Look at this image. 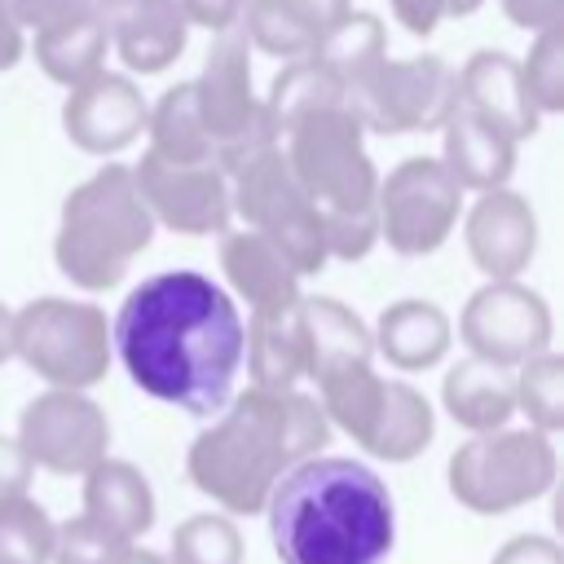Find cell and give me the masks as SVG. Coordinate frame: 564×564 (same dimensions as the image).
<instances>
[{"mask_svg":"<svg viewBox=\"0 0 564 564\" xmlns=\"http://www.w3.org/2000/svg\"><path fill=\"white\" fill-rule=\"evenodd\" d=\"M392 18L410 31V35H432L436 22L445 18V0H388Z\"/></svg>","mask_w":564,"mask_h":564,"instance_id":"42","label":"cell"},{"mask_svg":"<svg viewBox=\"0 0 564 564\" xmlns=\"http://www.w3.org/2000/svg\"><path fill=\"white\" fill-rule=\"evenodd\" d=\"M441 132H445L441 167L458 181V189H476V194L507 189V176L516 172V141L507 132H498L458 101L441 123Z\"/></svg>","mask_w":564,"mask_h":564,"instance_id":"19","label":"cell"},{"mask_svg":"<svg viewBox=\"0 0 564 564\" xmlns=\"http://www.w3.org/2000/svg\"><path fill=\"white\" fill-rule=\"evenodd\" d=\"M264 511L282 564H383L397 542L392 494L357 458L317 454L291 467Z\"/></svg>","mask_w":564,"mask_h":564,"instance_id":"3","label":"cell"},{"mask_svg":"<svg viewBox=\"0 0 564 564\" xmlns=\"http://www.w3.org/2000/svg\"><path fill=\"white\" fill-rule=\"evenodd\" d=\"M132 185L154 225L185 238L229 234L234 198H229V176L220 167H176L145 150L141 163L132 167Z\"/></svg>","mask_w":564,"mask_h":564,"instance_id":"14","label":"cell"},{"mask_svg":"<svg viewBox=\"0 0 564 564\" xmlns=\"http://www.w3.org/2000/svg\"><path fill=\"white\" fill-rule=\"evenodd\" d=\"M9 9H13V18H18V26L26 31H44V26H53V22H66V18H79V13H88L93 9V0H9Z\"/></svg>","mask_w":564,"mask_h":564,"instance_id":"38","label":"cell"},{"mask_svg":"<svg viewBox=\"0 0 564 564\" xmlns=\"http://www.w3.org/2000/svg\"><path fill=\"white\" fill-rule=\"evenodd\" d=\"M489 564H564V551L546 533H516L494 551Z\"/></svg>","mask_w":564,"mask_h":564,"instance_id":"37","label":"cell"},{"mask_svg":"<svg viewBox=\"0 0 564 564\" xmlns=\"http://www.w3.org/2000/svg\"><path fill=\"white\" fill-rule=\"evenodd\" d=\"M313 62H322L344 88L357 84L366 70H375L383 57H388V31H383V18L379 13H366V9H348L339 22H330L313 53Z\"/></svg>","mask_w":564,"mask_h":564,"instance_id":"29","label":"cell"},{"mask_svg":"<svg viewBox=\"0 0 564 564\" xmlns=\"http://www.w3.org/2000/svg\"><path fill=\"white\" fill-rule=\"evenodd\" d=\"M154 220L132 185V167L106 163L88 181H79L57 220L53 260L62 278L84 291H110L128 278L132 260L150 247Z\"/></svg>","mask_w":564,"mask_h":564,"instance_id":"5","label":"cell"},{"mask_svg":"<svg viewBox=\"0 0 564 564\" xmlns=\"http://www.w3.org/2000/svg\"><path fill=\"white\" fill-rule=\"evenodd\" d=\"M57 524L35 498L0 502V564H53Z\"/></svg>","mask_w":564,"mask_h":564,"instance_id":"35","label":"cell"},{"mask_svg":"<svg viewBox=\"0 0 564 564\" xmlns=\"http://www.w3.org/2000/svg\"><path fill=\"white\" fill-rule=\"evenodd\" d=\"M300 326H304V379L313 383H322L335 370L366 366L375 357L370 326L335 295H304Z\"/></svg>","mask_w":564,"mask_h":564,"instance_id":"20","label":"cell"},{"mask_svg":"<svg viewBox=\"0 0 564 564\" xmlns=\"http://www.w3.org/2000/svg\"><path fill=\"white\" fill-rule=\"evenodd\" d=\"M291 4H295V9H300V13H304L313 26H317V35H322L330 22H339V18L352 9V0H291Z\"/></svg>","mask_w":564,"mask_h":564,"instance_id":"44","label":"cell"},{"mask_svg":"<svg viewBox=\"0 0 564 564\" xmlns=\"http://www.w3.org/2000/svg\"><path fill=\"white\" fill-rule=\"evenodd\" d=\"M110 352L145 397L212 419L242 370V313L212 278L167 269L128 291L110 322Z\"/></svg>","mask_w":564,"mask_h":564,"instance_id":"1","label":"cell"},{"mask_svg":"<svg viewBox=\"0 0 564 564\" xmlns=\"http://www.w3.org/2000/svg\"><path fill=\"white\" fill-rule=\"evenodd\" d=\"M432 436H436V414H432L427 397L401 379H388L383 405H379L361 449L383 463H410L432 445Z\"/></svg>","mask_w":564,"mask_h":564,"instance_id":"26","label":"cell"},{"mask_svg":"<svg viewBox=\"0 0 564 564\" xmlns=\"http://www.w3.org/2000/svg\"><path fill=\"white\" fill-rule=\"evenodd\" d=\"M441 401L458 427H467L471 436H489V432H502L516 414V379L494 361L463 357L458 366L445 370Z\"/></svg>","mask_w":564,"mask_h":564,"instance_id":"24","label":"cell"},{"mask_svg":"<svg viewBox=\"0 0 564 564\" xmlns=\"http://www.w3.org/2000/svg\"><path fill=\"white\" fill-rule=\"evenodd\" d=\"M485 0H445V18H467V13H476Z\"/></svg>","mask_w":564,"mask_h":564,"instance_id":"46","label":"cell"},{"mask_svg":"<svg viewBox=\"0 0 564 564\" xmlns=\"http://www.w3.org/2000/svg\"><path fill=\"white\" fill-rule=\"evenodd\" d=\"M53 564H167V555L145 551L137 542H123V538L106 533L101 524L75 516L66 524H57Z\"/></svg>","mask_w":564,"mask_h":564,"instance_id":"33","label":"cell"},{"mask_svg":"<svg viewBox=\"0 0 564 564\" xmlns=\"http://www.w3.org/2000/svg\"><path fill=\"white\" fill-rule=\"evenodd\" d=\"M516 410L529 419L533 432L551 436L564 427V361L560 352H538L516 366Z\"/></svg>","mask_w":564,"mask_h":564,"instance_id":"32","label":"cell"},{"mask_svg":"<svg viewBox=\"0 0 564 564\" xmlns=\"http://www.w3.org/2000/svg\"><path fill=\"white\" fill-rule=\"evenodd\" d=\"M22 53H26V31L18 26L9 0H0V70H13L22 62Z\"/></svg>","mask_w":564,"mask_h":564,"instance_id":"43","label":"cell"},{"mask_svg":"<svg viewBox=\"0 0 564 564\" xmlns=\"http://www.w3.org/2000/svg\"><path fill=\"white\" fill-rule=\"evenodd\" d=\"M167 564H242V533L220 511L185 516L172 529Z\"/></svg>","mask_w":564,"mask_h":564,"instance_id":"34","label":"cell"},{"mask_svg":"<svg viewBox=\"0 0 564 564\" xmlns=\"http://www.w3.org/2000/svg\"><path fill=\"white\" fill-rule=\"evenodd\" d=\"M463 212V189L458 181L441 167V159L414 154L397 163L388 176H379V238L397 256H432L445 247Z\"/></svg>","mask_w":564,"mask_h":564,"instance_id":"11","label":"cell"},{"mask_svg":"<svg viewBox=\"0 0 564 564\" xmlns=\"http://www.w3.org/2000/svg\"><path fill=\"white\" fill-rule=\"evenodd\" d=\"M18 445L31 467H44L53 476H84L110 449V419L88 392L48 388L22 405Z\"/></svg>","mask_w":564,"mask_h":564,"instance_id":"12","label":"cell"},{"mask_svg":"<svg viewBox=\"0 0 564 564\" xmlns=\"http://www.w3.org/2000/svg\"><path fill=\"white\" fill-rule=\"evenodd\" d=\"M13 357V308L0 304V366Z\"/></svg>","mask_w":564,"mask_h":564,"instance_id":"45","label":"cell"},{"mask_svg":"<svg viewBox=\"0 0 564 564\" xmlns=\"http://www.w3.org/2000/svg\"><path fill=\"white\" fill-rule=\"evenodd\" d=\"M282 137H286L282 159L300 194L322 220L326 256L361 260L379 238V216H375L379 172L366 154V141H361L366 132L339 106V110H322L295 123Z\"/></svg>","mask_w":564,"mask_h":564,"instance_id":"4","label":"cell"},{"mask_svg":"<svg viewBox=\"0 0 564 564\" xmlns=\"http://www.w3.org/2000/svg\"><path fill=\"white\" fill-rule=\"evenodd\" d=\"M145 115L150 106L141 88L119 70H101L88 84L70 88L62 106V128L84 154H119L145 132Z\"/></svg>","mask_w":564,"mask_h":564,"instance_id":"16","label":"cell"},{"mask_svg":"<svg viewBox=\"0 0 564 564\" xmlns=\"http://www.w3.org/2000/svg\"><path fill=\"white\" fill-rule=\"evenodd\" d=\"M242 35L269 57L300 62L317 44V26L291 0H247L242 4Z\"/></svg>","mask_w":564,"mask_h":564,"instance_id":"31","label":"cell"},{"mask_svg":"<svg viewBox=\"0 0 564 564\" xmlns=\"http://www.w3.org/2000/svg\"><path fill=\"white\" fill-rule=\"evenodd\" d=\"M93 13L123 66L137 75H159L185 53L189 22L176 0H93Z\"/></svg>","mask_w":564,"mask_h":564,"instance_id":"17","label":"cell"},{"mask_svg":"<svg viewBox=\"0 0 564 564\" xmlns=\"http://www.w3.org/2000/svg\"><path fill=\"white\" fill-rule=\"evenodd\" d=\"M145 132H150V154L154 159L176 163V167H216L212 145L203 137V123H198V110H194L189 79L163 88V97L145 115Z\"/></svg>","mask_w":564,"mask_h":564,"instance_id":"28","label":"cell"},{"mask_svg":"<svg viewBox=\"0 0 564 564\" xmlns=\"http://www.w3.org/2000/svg\"><path fill=\"white\" fill-rule=\"evenodd\" d=\"M84 520L101 524L123 542H137L154 524L150 480L123 458H101L93 471H84Z\"/></svg>","mask_w":564,"mask_h":564,"instance_id":"25","label":"cell"},{"mask_svg":"<svg viewBox=\"0 0 564 564\" xmlns=\"http://www.w3.org/2000/svg\"><path fill=\"white\" fill-rule=\"evenodd\" d=\"M189 88H194V110H198L203 137L225 176L247 167L256 154L282 145L264 101L251 88V44L242 31H225L212 40L207 62H203L198 79H189Z\"/></svg>","mask_w":564,"mask_h":564,"instance_id":"6","label":"cell"},{"mask_svg":"<svg viewBox=\"0 0 564 564\" xmlns=\"http://www.w3.org/2000/svg\"><path fill=\"white\" fill-rule=\"evenodd\" d=\"M13 357L26 361L48 388L84 392L110 370L106 308L66 295H40L13 313Z\"/></svg>","mask_w":564,"mask_h":564,"instance_id":"7","label":"cell"},{"mask_svg":"<svg viewBox=\"0 0 564 564\" xmlns=\"http://www.w3.org/2000/svg\"><path fill=\"white\" fill-rule=\"evenodd\" d=\"M229 198H234V212L247 220V229L260 234L295 269V278H313L326 269L330 256H326L322 220L308 207V198L300 194V185L282 159V145H273V150L256 154L247 167H238Z\"/></svg>","mask_w":564,"mask_h":564,"instance_id":"9","label":"cell"},{"mask_svg":"<svg viewBox=\"0 0 564 564\" xmlns=\"http://www.w3.org/2000/svg\"><path fill=\"white\" fill-rule=\"evenodd\" d=\"M458 335L467 344V357L516 370L529 357L551 352V308L524 282H485L467 295Z\"/></svg>","mask_w":564,"mask_h":564,"instance_id":"13","label":"cell"},{"mask_svg":"<svg viewBox=\"0 0 564 564\" xmlns=\"http://www.w3.org/2000/svg\"><path fill=\"white\" fill-rule=\"evenodd\" d=\"M458 101V84L449 62L419 53V57H383L357 84L344 88V110L357 119L361 132H432L449 119Z\"/></svg>","mask_w":564,"mask_h":564,"instance_id":"10","label":"cell"},{"mask_svg":"<svg viewBox=\"0 0 564 564\" xmlns=\"http://www.w3.org/2000/svg\"><path fill=\"white\" fill-rule=\"evenodd\" d=\"M370 344L397 370H432L449 352L454 326H449L445 308L432 300H397L379 313Z\"/></svg>","mask_w":564,"mask_h":564,"instance_id":"23","label":"cell"},{"mask_svg":"<svg viewBox=\"0 0 564 564\" xmlns=\"http://www.w3.org/2000/svg\"><path fill=\"white\" fill-rule=\"evenodd\" d=\"M520 79L538 115L564 110V31L560 26L538 31L529 57L520 62Z\"/></svg>","mask_w":564,"mask_h":564,"instance_id":"36","label":"cell"},{"mask_svg":"<svg viewBox=\"0 0 564 564\" xmlns=\"http://www.w3.org/2000/svg\"><path fill=\"white\" fill-rule=\"evenodd\" d=\"M31 476H35V467H31V458L22 454L18 436H0V502L22 498L26 485H31Z\"/></svg>","mask_w":564,"mask_h":564,"instance_id":"40","label":"cell"},{"mask_svg":"<svg viewBox=\"0 0 564 564\" xmlns=\"http://www.w3.org/2000/svg\"><path fill=\"white\" fill-rule=\"evenodd\" d=\"M330 423L308 392H260L247 388L229 397L207 432L194 436L185 454V476L198 494L220 502V511L251 516L264 511L273 485L322 454Z\"/></svg>","mask_w":564,"mask_h":564,"instance_id":"2","label":"cell"},{"mask_svg":"<svg viewBox=\"0 0 564 564\" xmlns=\"http://www.w3.org/2000/svg\"><path fill=\"white\" fill-rule=\"evenodd\" d=\"M220 273L234 286L238 300L251 304V313L286 308L300 300V278L295 269L251 229L220 234Z\"/></svg>","mask_w":564,"mask_h":564,"instance_id":"22","label":"cell"},{"mask_svg":"<svg viewBox=\"0 0 564 564\" xmlns=\"http://www.w3.org/2000/svg\"><path fill=\"white\" fill-rule=\"evenodd\" d=\"M498 4L516 26H524L533 35L560 26V18H564V0H498Z\"/></svg>","mask_w":564,"mask_h":564,"instance_id":"41","label":"cell"},{"mask_svg":"<svg viewBox=\"0 0 564 564\" xmlns=\"http://www.w3.org/2000/svg\"><path fill=\"white\" fill-rule=\"evenodd\" d=\"M106 48H110V40H106V26L97 22L93 9L35 31V62L62 88H79L93 75H101L106 70Z\"/></svg>","mask_w":564,"mask_h":564,"instance_id":"27","label":"cell"},{"mask_svg":"<svg viewBox=\"0 0 564 564\" xmlns=\"http://www.w3.org/2000/svg\"><path fill=\"white\" fill-rule=\"evenodd\" d=\"M300 300L286 304V308L251 313L242 322V361H247L251 388H260V392H295V383L304 379Z\"/></svg>","mask_w":564,"mask_h":564,"instance_id":"21","label":"cell"},{"mask_svg":"<svg viewBox=\"0 0 564 564\" xmlns=\"http://www.w3.org/2000/svg\"><path fill=\"white\" fill-rule=\"evenodd\" d=\"M458 84V106H467L471 115H480L485 123H494L498 132H507L511 141H524L538 132V110L524 93L520 79V62L502 48H480L463 62V70H454Z\"/></svg>","mask_w":564,"mask_h":564,"instance_id":"18","label":"cell"},{"mask_svg":"<svg viewBox=\"0 0 564 564\" xmlns=\"http://www.w3.org/2000/svg\"><path fill=\"white\" fill-rule=\"evenodd\" d=\"M242 4H247V0H176L181 18H185L189 26H207V31H216V35L234 31V22L242 18Z\"/></svg>","mask_w":564,"mask_h":564,"instance_id":"39","label":"cell"},{"mask_svg":"<svg viewBox=\"0 0 564 564\" xmlns=\"http://www.w3.org/2000/svg\"><path fill=\"white\" fill-rule=\"evenodd\" d=\"M463 242L489 282H516L538 256V216L524 194L489 189L467 207Z\"/></svg>","mask_w":564,"mask_h":564,"instance_id":"15","label":"cell"},{"mask_svg":"<svg viewBox=\"0 0 564 564\" xmlns=\"http://www.w3.org/2000/svg\"><path fill=\"white\" fill-rule=\"evenodd\" d=\"M560 471L551 436L533 427H502L471 436L449 454V494L476 516H502L551 494Z\"/></svg>","mask_w":564,"mask_h":564,"instance_id":"8","label":"cell"},{"mask_svg":"<svg viewBox=\"0 0 564 564\" xmlns=\"http://www.w3.org/2000/svg\"><path fill=\"white\" fill-rule=\"evenodd\" d=\"M344 106V84L313 57H300V62H286V70L273 75L269 84V97H264V110L282 132H291L295 123L322 115V110H339Z\"/></svg>","mask_w":564,"mask_h":564,"instance_id":"30","label":"cell"}]
</instances>
